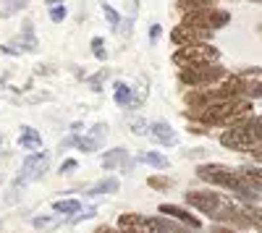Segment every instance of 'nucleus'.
<instances>
[{
  "label": "nucleus",
  "mask_w": 262,
  "mask_h": 233,
  "mask_svg": "<svg viewBox=\"0 0 262 233\" xmlns=\"http://www.w3.org/2000/svg\"><path fill=\"white\" fill-rule=\"evenodd\" d=\"M137 162H147V165H152V168H168L170 162H168V157H163L160 152H142L139 157H137Z\"/></svg>",
  "instance_id": "obj_23"
},
{
  "label": "nucleus",
  "mask_w": 262,
  "mask_h": 233,
  "mask_svg": "<svg viewBox=\"0 0 262 233\" xmlns=\"http://www.w3.org/2000/svg\"><path fill=\"white\" fill-rule=\"evenodd\" d=\"M196 176H200L202 181H207V183H212V186L228 189V192H233L236 197L247 199V204H252L257 199V192L244 181V176L238 171H231V168H226V165H217V162L200 165V168H196Z\"/></svg>",
  "instance_id": "obj_2"
},
{
  "label": "nucleus",
  "mask_w": 262,
  "mask_h": 233,
  "mask_svg": "<svg viewBox=\"0 0 262 233\" xmlns=\"http://www.w3.org/2000/svg\"><path fill=\"white\" fill-rule=\"evenodd\" d=\"M131 131L134 134H149V126H147V121L137 118V121H131Z\"/></svg>",
  "instance_id": "obj_33"
},
{
  "label": "nucleus",
  "mask_w": 262,
  "mask_h": 233,
  "mask_svg": "<svg viewBox=\"0 0 262 233\" xmlns=\"http://www.w3.org/2000/svg\"><path fill=\"white\" fill-rule=\"evenodd\" d=\"M252 129H254V134H257V136H259V142H262V115L252 118Z\"/></svg>",
  "instance_id": "obj_36"
},
{
  "label": "nucleus",
  "mask_w": 262,
  "mask_h": 233,
  "mask_svg": "<svg viewBox=\"0 0 262 233\" xmlns=\"http://www.w3.org/2000/svg\"><path fill=\"white\" fill-rule=\"evenodd\" d=\"M0 225H3V223H0Z\"/></svg>",
  "instance_id": "obj_43"
},
{
  "label": "nucleus",
  "mask_w": 262,
  "mask_h": 233,
  "mask_svg": "<svg viewBox=\"0 0 262 233\" xmlns=\"http://www.w3.org/2000/svg\"><path fill=\"white\" fill-rule=\"evenodd\" d=\"M158 209H160L165 218H173V220H179V223H184V225H189V228H194V230L202 225L200 220L189 213V209H184V207H179V204H160Z\"/></svg>",
  "instance_id": "obj_15"
},
{
  "label": "nucleus",
  "mask_w": 262,
  "mask_h": 233,
  "mask_svg": "<svg viewBox=\"0 0 262 233\" xmlns=\"http://www.w3.org/2000/svg\"><path fill=\"white\" fill-rule=\"evenodd\" d=\"M252 157H254L257 162H262V144H259V147H257V150L252 152Z\"/></svg>",
  "instance_id": "obj_38"
},
{
  "label": "nucleus",
  "mask_w": 262,
  "mask_h": 233,
  "mask_svg": "<svg viewBox=\"0 0 262 233\" xmlns=\"http://www.w3.org/2000/svg\"><path fill=\"white\" fill-rule=\"evenodd\" d=\"M76 168H79L76 160H63V162H60V173H74Z\"/></svg>",
  "instance_id": "obj_34"
},
{
  "label": "nucleus",
  "mask_w": 262,
  "mask_h": 233,
  "mask_svg": "<svg viewBox=\"0 0 262 233\" xmlns=\"http://www.w3.org/2000/svg\"><path fill=\"white\" fill-rule=\"evenodd\" d=\"M252 3H262V0H252Z\"/></svg>",
  "instance_id": "obj_42"
},
{
  "label": "nucleus",
  "mask_w": 262,
  "mask_h": 233,
  "mask_svg": "<svg viewBox=\"0 0 262 233\" xmlns=\"http://www.w3.org/2000/svg\"><path fill=\"white\" fill-rule=\"evenodd\" d=\"M66 16H69V8H66V6H58V8H50V18L55 21V24H60V21H63Z\"/></svg>",
  "instance_id": "obj_32"
},
{
  "label": "nucleus",
  "mask_w": 262,
  "mask_h": 233,
  "mask_svg": "<svg viewBox=\"0 0 262 233\" xmlns=\"http://www.w3.org/2000/svg\"><path fill=\"white\" fill-rule=\"evenodd\" d=\"M95 215H97V207H86V209H81L79 215H74L69 223H71V225H76V223H81V220H90V218H95Z\"/></svg>",
  "instance_id": "obj_31"
},
{
  "label": "nucleus",
  "mask_w": 262,
  "mask_h": 233,
  "mask_svg": "<svg viewBox=\"0 0 262 233\" xmlns=\"http://www.w3.org/2000/svg\"><path fill=\"white\" fill-rule=\"evenodd\" d=\"M212 3H215V0H179V6H181V8H189V13H191V11L212 8Z\"/></svg>",
  "instance_id": "obj_26"
},
{
  "label": "nucleus",
  "mask_w": 262,
  "mask_h": 233,
  "mask_svg": "<svg viewBox=\"0 0 262 233\" xmlns=\"http://www.w3.org/2000/svg\"><path fill=\"white\" fill-rule=\"evenodd\" d=\"M92 53H95V58L97 60H107V50H105V39L102 37H92Z\"/></svg>",
  "instance_id": "obj_29"
},
{
  "label": "nucleus",
  "mask_w": 262,
  "mask_h": 233,
  "mask_svg": "<svg viewBox=\"0 0 262 233\" xmlns=\"http://www.w3.org/2000/svg\"><path fill=\"white\" fill-rule=\"evenodd\" d=\"M221 144L226 147V150H236V152H254L259 147V136L252 129V118L247 123L231 126L228 131H223L221 134Z\"/></svg>",
  "instance_id": "obj_5"
},
{
  "label": "nucleus",
  "mask_w": 262,
  "mask_h": 233,
  "mask_svg": "<svg viewBox=\"0 0 262 233\" xmlns=\"http://www.w3.org/2000/svg\"><path fill=\"white\" fill-rule=\"evenodd\" d=\"M118 230H123V233H152L149 220L137 215V213H123L118 218Z\"/></svg>",
  "instance_id": "obj_14"
},
{
  "label": "nucleus",
  "mask_w": 262,
  "mask_h": 233,
  "mask_svg": "<svg viewBox=\"0 0 262 233\" xmlns=\"http://www.w3.org/2000/svg\"><path fill=\"white\" fill-rule=\"evenodd\" d=\"M147 220H149V230H152V233H189L186 225L176 223L173 218H165V215H160V218H147Z\"/></svg>",
  "instance_id": "obj_16"
},
{
  "label": "nucleus",
  "mask_w": 262,
  "mask_h": 233,
  "mask_svg": "<svg viewBox=\"0 0 262 233\" xmlns=\"http://www.w3.org/2000/svg\"><path fill=\"white\" fill-rule=\"evenodd\" d=\"M221 58L217 48L212 45H189V48H181L173 53V63L181 68H194V66H210Z\"/></svg>",
  "instance_id": "obj_6"
},
{
  "label": "nucleus",
  "mask_w": 262,
  "mask_h": 233,
  "mask_svg": "<svg viewBox=\"0 0 262 233\" xmlns=\"http://www.w3.org/2000/svg\"><path fill=\"white\" fill-rule=\"evenodd\" d=\"M158 39H160V24H152V27H149V42L155 45Z\"/></svg>",
  "instance_id": "obj_35"
},
{
  "label": "nucleus",
  "mask_w": 262,
  "mask_h": 233,
  "mask_svg": "<svg viewBox=\"0 0 262 233\" xmlns=\"http://www.w3.org/2000/svg\"><path fill=\"white\" fill-rule=\"evenodd\" d=\"M105 76H107V68H102V71H97L95 76H90V79H86V84H90L95 92H102V81H105Z\"/></svg>",
  "instance_id": "obj_30"
},
{
  "label": "nucleus",
  "mask_w": 262,
  "mask_h": 233,
  "mask_svg": "<svg viewBox=\"0 0 262 233\" xmlns=\"http://www.w3.org/2000/svg\"><path fill=\"white\" fill-rule=\"evenodd\" d=\"M212 32L207 29H196V27H186V24H179L176 29L170 32V42L173 45H181V48H189V45H207Z\"/></svg>",
  "instance_id": "obj_9"
},
{
  "label": "nucleus",
  "mask_w": 262,
  "mask_h": 233,
  "mask_svg": "<svg viewBox=\"0 0 262 233\" xmlns=\"http://www.w3.org/2000/svg\"><path fill=\"white\" fill-rule=\"evenodd\" d=\"M45 3H48L50 8H58V6H63V0H45Z\"/></svg>",
  "instance_id": "obj_39"
},
{
  "label": "nucleus",
  "mask_w": 262,
  "mask_h": 233,
  "mask_svg": "<svg viewBox=\"0 0 262 233\" xmlns=\"http://www.w3.org/2000/svg\"><path fill=\"white\" fill-rule=\"evenodd\" d=\"M149 136L155 139L158 144H163V147H176V144H179V134L173 131L165 121H155V123H149Z\"/></svg>",
  "instance_id": "obj_12"
},
{
  "label": "nucleus",
  "mask_w": 262,
  "mask_h": 233,
  "mask_svg": "<svg viewBox=\"0 0 262 233\" xmlns=\"http://www.w3.org/2000/svg\"><path fill=\"white\" fill-rule=\"evenodd\" d=\"M244 213H247L252 228H257V230L262 233V207H257V204H247V207H244Z\"/></svg>",
  "instance_id": "obj_25"
},
{
  "label": "nucleus",
  "mask_w": 262,
  "mask_h": 233,
  "mask_svg": "<svg viewBox=\"0 0 262 233\" xmlns=\"http://www.w3.org/2000/svg\"><path fill=\"white\" fill-rule=\"evenodd\" d=\"M18 147H21V150H39V147H42V134L37 129H32V126H21Z\"/></svg>",
  "instance_id": "obj_18"
},
{
  "label": "nucleus",
  "mask_w": 262,
  "mask_h": 233,
  "mask_svg": "<svg viewBox=\"0 0 262 233\" xmlns=\"http://www.w3.org/2000/svg\"><path fill=\"white\" fill-rule=\"evenodd\" d=\"M6 89V76H0V92Z\"/></svg>",
  "instance_id": "obj_40"
},
{
  "label": "nucleus",
  "mask_w": 262,
  "mask_h": 233,
  "mask_svg": "<svg viewBox=\"0 0 262 233\" xmlns=\"http://www.w3.org/2000/svg\"><path fill=\"white\" fill-rule=\"evenodd\" d=\"M210 233H238L236 228H228V225H215Z\"/></svg>",
  "instance_id": "obj_37"
},
{
  "label": "nucleus",
  "mask_w": 262,
  "mask_h": 233,
  "mask_svg": "<svg viewBox=\"0 0 262 233\" xmlns=\"http://www.w3.org/2000/svg\"><path fill=\"white\" fill-rule=\"evenodd\" d=\"M102 16L107 18V24H111L113 29H118V24H121V16H118V11H116L113 6H107V3H102Z\"/></svg>",
  "instance_id": "obj_28"
},
{
  "label": "nucleus",
  "mask_w": 262,
  "mask_h": 233,
  "mask_svg": "<svg viewBox=\"0 0 262 233\" xmlns=\"http://www.w3.org/2000/svg\"><path fill=\"white\" fill-rule=\"evenodd\" d=\"M105 136H107V126L105 123H95L86 136L76 134V150L79 152H97L100 147L105 144Z\"/></svg>",
  "instance_id": "obj_10"
},
{
  "label": "nucleus",
  "mask_w": 262,
  "mask_h": 233,
  "mask_svg": "<svg viewBox=\"0 0 262 233\" xmlns=\"http://www.w3.org/2000/svg\"><path fill=\"white\" fill-rule=\"evenodd\" d=\"M228 79V71L223 66H215V63H210V66H194V68H181L179 71V81L181 87H215V84H221Z\"/></svg>",
  "instance_id": "obj_4"
},
{
  "label": "nucleus",
  "mask_w": 262,
  "mask_h": 233,
  "mask_svg": "<svg viewBox=\"0 0 262 233\" xmlns=\"http://www.w3.org/2000/svg\"><path fill=\"white\" fill-rule=\"evenodd\" d=\"M252 113V102L247 97L242 100H228V102H221V105H212L207 110H200V113H191V118L202 121L205 126H238V123H247Z\"/></svg>",
  "instance_id": "obj_3"
},
{
  "label": "nucleus",
  "mask_w": 262,
  "mask_h": 233,
  "mask_svg": "<svg viewBox=\"0 0 262 233\" xmlns=\"http://www.w3.org/2000/svg\"><path fill=\"white\" fill-rule=\"evenodd\" d=\"M48 168H50V155H48V152H32V155L24 160V165H21V173H18V178L13 181V186H24V183H29V181L42 178V176L48 173Z\"/></svg>",
  "instance_id": "obj_8"
},
{
  "label": "nucleus",
  "mask_w": 262,
  "mask_h": 233,
  "mask_svg": "<svg viewBox=\"0 0 262 233\" xmlns=\"http://www.w3.org/2000/svg\"><path fill=\"white\" fill-rule=\"evenodd\" d=\"M116 102L121 105V108H139L142 105V97H134V89L128 87V84H123V81H116Z\"/></svg>",
  "instance_id": "obj_17"
},
{
  "label": "nucleus",
  "mask_w": 262,
  "mask_h": 233,
  "mask_svg": "<svg viewBox=\"0 0 262 233\" xmlns=\"http://www.w3.org/2000/svg\"><path fill=\"white\" fill-rule=\"evenodd\" d=\"M147 186L155 189V192H168V189L176 186V181L168 178V176H149V178H147Z\"/></svg>",
  "instance_id": "obj_24"
},
{
  "label": "nucleus",
  "mask_w": 262,
  "mask_h": 233,
  "mask_svg": "<svg viewBox=\"0 0 262 233\" xmlns=\"http://www.w3.org/2000/svg\"><path fill=\"white\" fill-rule=\"evenodd\" d=\"M116 165H121L123 173H131V168H134V160H128V152L123 150V147H116V150L102 155V168L105 171H113Z\"/></svg>",
  "instance_id": "obj_11"
},
{
  "label": "nucleus",
  "mask_w": 262,
  "mask_h": 233,
  "mask_svg": "<svg viewBox=\"0 0 262 233\" xmlns=\"http://www.w3.org/2000/svg\"><path fill=\"white\" fill-rule=\"evenodd\" d=\"M238 173H242L244 176V181L254 189V192H262V171H259V168H242V171H238Z\"/></svg>",
  "instance_id": "obj_22"
},
{
  "label": "nucleus",
  "mask_w": 262,
  "mask_h": 233,
  "mask_svg": "<svg viewBox=\"0 0 262 233\" xmlns=\"http://www.w3.org/2000/svg\"><path fill=\"white\" fill-rule=\"evenodd\" d=\"M0 147H3V134H0Z\"/></svg>",
  "instance_id": "obj_41"
},
{
  "label": "nucleus",
  "mask_w": 262,
  "mask_h": 233,
  "mask_svg": "<svg viewBox=\"0 0 262 233\" xmlns=\"http://www.w3.org/2000/svg\"><path fill=\"white\" fill-rule=\"evenodd\" d=\"M58 223H60L58 218H42V215L32 220V225H34L37 230H53V228H58Z\"/></svg>",
  "instance_id": "obj_27"
},
{
  "label": "nucleus",
  "mask_w": 262,
  "mask_h": 233,
  "mask_svg": "<svg viewBox=\"0 0 262 233\" xmlns=\"http://www.w3.org/2000/svg\"><path fill=\"white\" fill-rule=\"evenodd\" d=\"M11 45H18V53H37L39 39H37V34H34V24H32V21H24L21 34L11 42Z\"/></svg>",
  "instance_id": "obj_13"
},
{
  "label": "nucleus",
  "mask_w": 262,
  "mask_h": 233,
  "mask_svg": "<svg viewBox=\"0 0 262 233\" xmlns=\"http://www.w3.org/2000/svg\"><path fill=\"white\" fill-rule=\"evenodd\" d=\"M186 204L196 207L200 213H205L210 220H217V223H231L236 228L252 225L244 209H238L231 199L221 197L217 192H186Z\"/></svg>",
  "instance_id": "obj_1"
},
{
  "label": "nucleus",
  "mask_w": 262,
  "mask_h": 233,
  "mask_svg": "<svg viewBox=\"0 0 262 233\" xmlns=\"http://www.w3.org/2000/svg\"><path fill=\"white\" fill-rule=\"evenodd\" d=\"M181 24L212 32V29H221V27L231 24V13H228V11H223V8H205V11H191V13H186V16H184V21H181Z\"/></svg>",
  "instance_id": "obj_7"
},
{
  "label": "nucleus",
  "mask_w": 262,
  "mask_h": 233,
  "mask_svg": "<svg viewBox=\"0 0 262 233\" xmlns=\"http://www.w3.org/2000/svg\"><path fill=\"white\" fill-rule=\"evenodd\" d=\"M32 0H3V6H0V18H11L16 13H21Z\"/></svg>",
  "instance_id": "obj_20"
},
{
  "label": "nucleus",
  "mask_w": 262,
  "mask_h": 233,
  "mask_svg": "<svg viewBox=\"0 0 262 233\" xmlns=\"http://www.w3.org/2000/svg\"><path fill=\"white\" fill-rule=\"evenodd\" d=\"M53 209L58 215H74V213H81V202L79 199H58V202H53Z\"/></svg>",
  "instance_id": "obj_21"
},
{
  "label": "nucleus",
  "mask_w": 262,
  "mask_h": 233,
  "mask_svg": "<svg viewBox=\"0 0 262 233\" xmlns=\"http://www.w3.org/2000/svg\"><path fill=\"white\" fill-rule=\"evenodd\" d=\"M118 189H121V183H118L116 176H105V178H102L100 183H95L86 194H90V197H97V194H116Z\"/></svg>",
  "instance_id": "obj_19"
}]
</instances>
